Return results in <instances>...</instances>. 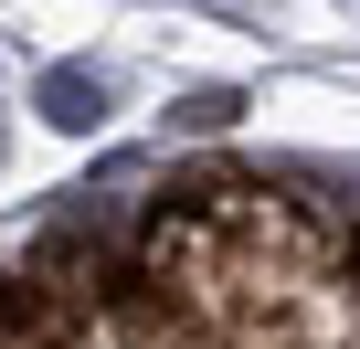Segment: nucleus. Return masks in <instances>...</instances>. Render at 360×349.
Returning <instances> with one entry per match:
<instances>
[{
	"label": "nucleus",
	"mask_w": 360,
	"mask_h": 349,
	"mask_svg": "<svg viewBox=\"0 0 360 349\" xmlns=\"http://www.w3.org/2000/svg\"><path fill=\"white\" fill-rule=\"evenodd\" d=\"M32 96H43V117H53L64 138H85V127H106V74H96V64H53V74H43Z\"/></svg>",
	"instance_id": "nucleus-1"
},
{
	"label": "nucleus",
	"mask_w": 360,
	"mask_h": 349,
	"mask_svg": "<svg viewBox=\"0 0 360 349\" xmlns=\"http://www.w3.org/2000/svg\"><path fill=\"white\" fill-rule=\"evenodd\" d=\"M244 117V85H202V96H180V127H191V138H223Z\"/></svg>",
	"instance_id": "nucleus-2"
},
{
	"label": "nucleus",
	"mask_w": 360,
	"mask_h": 349,
	"mask_svg": "<svg viewBox=\"0 0 360 349\" xmlns=\"http://www.w3.org/2000/svg\"><path fill=\"white\" fill-rule=\"evenodd\" d=\"M32 328H43V296L32 286H0V349H22Z\"/></svg>",
	"instance_id": "nucleus-3"
}]
</instances>
